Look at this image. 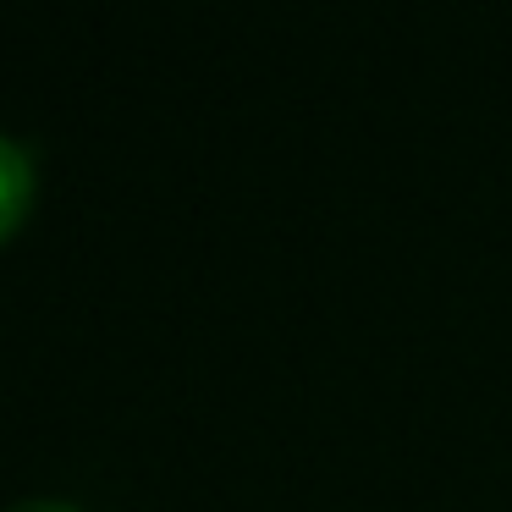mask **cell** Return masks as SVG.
Instances as JSON below:
<instances>
[{"label":"cell","instance_id":"cell-1","mask_svg":"<svg viewBox=\"0 0 512 512\" xmlns=\"http://www.w3.org/2000/svg\"><path fill=\"white\" fill-rule=\"evenodd\" d=\"M28 204H34V155L0 133V243L28 221Z\"/></svg>","mask_w":512,"mask_h":512},{"label":"cell","instance_id":"cell-2","mask_svg":"<svg viewBox=\"0 0 512 512\" xmlns=\"http://www.w3.org/2000/svg\"><path fill=\"white\" fill-rule=\"evenodd\" d=\"M6 512H83V507H72L61 496H28V501H12Z\"/></svg>","mask_w":512,"mask_h":512}]
</instances>
